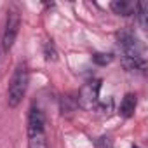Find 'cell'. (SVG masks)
<instances>
[{
    "label": "cell",
    "mask_w": 148,
    "mask_h": 148,
    "mask_svg": "<svg viewBox=\"0 0 148 148\" xmlns=\"http://www.w3.org/2000/svg\"><path fill=\"white\" fill-rule=\"evenodd\" d=\"M94 148H113V141H112L110 136H101V138L96 141Z\"/></svg>",
    "instance_id": "cell-8"
},
{
    "label": "cell",
    "mask_w": 148,
    "mask_h": 148,
    "mask_svg": "<svg viewBox=\"0 0 148 148\" xmlns=\"http://www.w3.org/2000/svg\"><path fill=\"white\" fill-rule=\"evenodd\" d=\"M2 52H4V51H2V44H0V59H2Z\"/></svg>",
    "instance_id": "cell-10"
},
{
    "label": "cell",
    "mask_w": 148,
    "mask_h": 148,
    "mask_svg": "<svg viewBox=\"0 0 148 148\" xmlns=\"http://www.w3.org/2000/svg\"><path fill=\"white\" fill-rule=\"evenodd\" d=\"M99 89H101V84L99 80H92V82H87L80 92H79V98H77V103L82 105L84 108L87 110H94L98 105H99Z\"/></svg>",
    "instance_id": "cell-4"
},
{
    "label": "cell",
    "mask_w": 148,
    "mask_h": 148,
    "mask_svg": "<svg viewBox=\"0 0 148 148\" xmlns=\"http://www.w3.org/2000/svg\"><path fill=\"white\" fill-rule=\"evenodd\" d=\"M132 148H139V146H132Z\"/></svg>",
    "instance_id": "cell-11"
},
{
    "label": "cell",
    "mask_w": 148,
    "mask_h": 148,
    "mask_svg": "<svg viewBox=\"0 0 148 148\" xmlns=\"http://www.w3.org/2000/svg\"><path fill=\"white\" fill-rule=\"evenodd\" d=\"M136 105H138V98H136V94L127 92V94L122 98V101H120L119 113H120L124 119H131V117L134 115V112H136Z\"/></svg>",
    "instance_id": "cell-5"
},
{
    "label": "cell",
    "mask_w": 148,
    "mask_h": 148,
    "mask_svg": "<svg viewBox=\"0 0 148 148\" xmlns=\"http://www.w3.org/2000/svg\"><path fill=\"white\" fill-rule=\"evenodd\" d=\"M19 28H21V14H19L18 11H11V12L7 14L5 28H4L2 38H0V44H2V51H4V52H9V51L14 47V42H16V38H18Z\"/></svg>",
    "instance_id": "cell-3"
},
{
    "label": "cell",
    "mask_w": 148,
    "mask_h": 148,
    "mask_svg": "<svg viewBox=\"0 0 148 148\" xmlns=\"http://www.w3.org/2000/svg\"><path fill=\"white\" fill-rule=\"evenodd\" d=\"M134 14H136L138 21H139L141 28L145 30V28H146V4H145V2L136 4V5H134Z\"/></svg>",
    "instance_id": "cell-7"
},
{
    "label": "cell",
    "mask_w": 148,
    "mask_h": 148,
    "mask_svg": "<svg viewBox=\"0 0 148 148\" xmlns=\"http://www.w3.org/2000/svg\"><path fill=\"white\" fill-rule=\"evenodd\" d=\"M92 59H94L98 64H106V63H110L113 58H112V54H94Z\"/></svg>",
    "instance_id": "cell-9"
},
{
    "label": "cell",
    "mask_w": 148,
    "mask_h": 148,
    "mask_svg": "<svg viewBox=\"0 0 148 148\" xmlns=\"http://www.w3.org/2000/svg\"><path fill=\"white\" fill-rule=\"evenodd\" d=\"M28 84H30V70L26 64H18L11 82H9V89H7V105L9 108H18L23 101V98L26 96L28 91Z\"/></svg>",
    "instance_id": "cell-2"
},
{
    "label": "cell",
    "mask_w": 148,
    "mask_h": 148,
    "mask_svg": "<svg viewBox=\"0 0 148 148\" xmlns=\"http://www.w3.org/2000/svg\"><path fill=\"white\" fill-rule=\"evenodd\" d=\"M112 11L119 16H132L134 14V4L129 0H115L110 4Z\"/></svg>",
    "instance_id": "cell-6"
},
{
    "label": "cell",
    "mask_w": 148,
    "mask_h": 148,
    "mask_svg": "<svg viewBox=\"0 0 148 148\" xmlns=\"http://www.w3.org/2000/svg\"><path fill=\"white\" fill-rule=\"evenodd\" d=\"M26 132H28V148H49L45 134V115L37 105L30 106Z\"/></svg>",
    "instance_id": "cell-1"
}]
</instances>
